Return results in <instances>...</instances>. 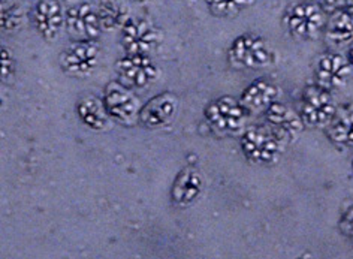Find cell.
Wrapping results in <instances>:
<instances>
[{
    "mask_svg": "<svg viewBox=\"0 0 353 259\" xmlns=\"http://www.w3.org/2000/svg\"><path fill=\"white\" fill-rule=\"evenodd\" d=\"M285 138L271 126H250L243 131L240 148L244 157L256 165H272L283 153Z\"/></svg>",
    "mask_w": 353,
    "mask_h": 259,
    "instance_id": "6da1fadb",
    "label": "cell"
},
{
    "mask_svg": "<svg viewBox=\"0 0 353 259\" xmlns=\"http://www.w3.org/2000/svg\"><path fill=\"white\" fill-rule=\"evenodd\" d=\"M328 17L317 2L301 0L290 5L285 15L283 24L290 37L301 41H314L325 30Z\"/></svg>",
    "mask_w": 353,
    "mask_h": 259,
    "instance_id": "7a4b0ae2",
    "label": "cell"
},
{
    "mask_svg": "<svg viewBox=\"0 0 353 259\" xmlns=\"http://www.w3.org/2000/svg\"><path fill=\"white\" fill-rule=\"evenodd\" d=\"M228 57L236 68L262 69L274 64L276 52L259 35L243 33L231 42Z\"/></svg>",
    "mask_w": 353,
    "mask_h": 259,
    "instance_id": "3957f363",
    "label": "cell"
},
{
    "mask_svg": "<svg viewBox=\"0 0 353 259\" xmlns=\"http://www.w3.org/2000/svg\"><path fill=\"white\" fill-rule=\"evenodd\" d=\"M249 114L240 99L228 95L211 101L204 110L207 123L219 133H235L243 129Z\"/></svg>",
    "mask_w": 353,
    "mask_h": 259,
    "instance_id": "277c9868",
    "label": "cell"
},
{
    "mask_svg": "<svg viewBox=\"0 0 353 259\" xmlns=\"http://www.w3.org/2000/svg\"><path fill=\"white\" fill-rule=\"evenodd\" d=\"M162 41V33L156 26L144 19L130 17L128 23L123 26L120 44L126 55L150 56Z\"/></svg>",
    "mask_w": 353,
    "mask_h": 259,
    "instance_id": "5b68a950",
    "label": "cell"
},
{
    "mask_svg": "<svg viewBox=\"0 0 353 259\" xmlns=\"http://www.w3.org/2000/svg\"><path fill=\"white\" fill-rule=\"evenodd\" d=\"M337 111L331 92L319 86H308L301 97L299 115L308 128H326Z\"/></svg>",
    "mask_w": 353,
    "mask_h": 259,
    "instance_id": "8992f818",
    "label": "cell"
},
{
    "mask_svg": "<svg viewBox=\"0 0 353 259\" xmlns=\"http://www.w3.org/2000/svg\"><path fill=\"white\" fill-rule=\"evenodd\" d=\"M103 105L110 119L119 123H132L139 119L141 105L132 88L120 81H110L103 92Z\"/></svg>",
    "mask_w": 353,
    "mask_h": 259,
    "instance_id": "52a82bcc",
    "label": "cell"
},
{
    "mask_svg": "<svg viewBox=\"0 0 353 259\" xmlns=\"http://www.w3.org/2000/svg\"><path fill=\"white\" fill-rule=\"evenodd\" d=\"M116 69L119 81L132 90L145 88L159 78V68L150 56L126 55L117 61Z\"/></svg>",
    "mask_w": 353,
    "mask_h": 259,
    "instance_id": "ba28073f",
    "label": "cell"
},
{
    "mask_svg": "<svg viewBox=\"0 0 353 259\" xmlns=\"http://www.w3.org/2000/svg\"><path fill=\"white\" fill-rule=\"evenodd\" d=\"M352 74L350 61L340 52H325L316 60L314 84L334 92L346 86Z\"/></svg>",
    "mask_w": 353,
    "mask_h": 259,
    "instance_id": "9c48e42d",
    "label": "cell"
},
{
    "mask_svg": "<svg viewBox=\"0 0 353 259\" xmlns=\"http://www.w3.org/2000/svg\"><path fill=\"white\" fill-rule=\"evenodd\" d=\"M101 51L96 42L75 41L60 55V66L69 75H90L99 64Z\"/></svg>",
    "mask_w": 353,
    "mask_h": 259,
    "instance_id": "30bf717a",
    "label": "cell"
},
{
    "mask_svg": "<svg viewBox=\"0 0 353 259\" xmlns=\"http://www.w3.org/2000/svg\"><path fill=\"white\" fill-rule=\"evenodd\" d=\"M66 28L77 41L96 42L103 32L99 23L98 11L90 3L79 2L65 11Z\"/></svg>",
    "mask_w": 353,
    "mask_h": 259,
    "instance_id": "8fae6325",
    "label": "cell"
},
{
    "mask_svg": "<svg viewBox=\"0 0 353 259\" xmlns=\"http://www.w3.org/2000/svg\"><path fill=\"white\" fill-rule=\"evenodd\" d=\"M33 26L46 41H56L66 26L65 11L59 0H39L32 12Z\"/></svg>",
    "mask_w": 353,
    "mask_h": 259,
    "instance_id": "7c38bea8",
    "label": "cell"
},
{
    "mask_svg": "<svg viewBox=\"0 0 353 259\" xmlns=\"http://www.w3.org/2000/svg\"><path fill=\"white\" fill-rule=\"evenodd\" d=\"M179 110V99L171 92L156 95L144 106H141L139 122L148 129H157L170 123Z\"/></svg>",
    "mask_w": 353,
    "mask_h": 259,
    "instance_id": "4fadbf2b",
    "label": "cell"
},
{
    "mask_svg": "<svg viewBox=\"0 0 353 259\" xmlns=\"http://www.w3.org/2000/svg\"><path fill=\"white\" fill-rule=\"evenodd\" d=\"M204 192V177L195 168H184L171 187V200L179 207L195 204Z\"/></svg>",
    "mask_w": 353,
    "mask_h": 259,
    "instance_id": "5bb4252c",
    "label": "cell"
},
{
    "mask_svg": "<svg viewBox=\"0 0 353 259\" xmlns=\"http://www.w3.org/2000/svg\"><path fill=\"white\" fill-rule=\"evenodd\" d=\"M279 87L265 78H258L247 86L240 101L249 113H265L270 106L279 101Z\"/></svg>",
    "mask_w": 353,
    "mask_h": 259,
    "instance_id": "9a60e30c",
    "label": "cell"
},
{
    "mask_svg": "<svg viewBox=\"0 0 353 259\" xmlns=\"http://www.w3.org/2000/svg\"><path fill=\"white\" fill-rule=\"evenodd\" d=\"M265 117L270 123V126L280 133L285 140L298 137L304 129V122L299 113L294 111L290 106L283 102H274L270 108L265 111Z\"/></svg>",
    "mask_w": 353,
    "mask_h": 259,
    "instance_id": "2e32d148",
    "label": "cell"
},
{
    "mask_svg": "<svg viewBox=\"0 0 353 259\" xmlns=\"http://www.w3.org/2000/svg\"><path fill=\"white\" fill-rule=\"evenodd\" d=\"M326 135L337 146H353V104L337 108L332 120L326 126Z\"/></svg>",
    "mask_w": 353,
    "mask_h": 259,
    "instance_id": "e0dca14e",
    "label": "cell"
},
{
    "mask_svg": "<svg viewBox=\"0 0 353 259\" xmlns=\"http://www.w3.org/2000/svg\"><path fill=\"white\" fill-rule=\"evenodd\" d=\"M77 115L84 126L92 131H103L108 126L110 115L105 110L103 101L96 96H85L77 104Z\"/></svg>",
    "mask_w": 353,
    "mask_h": 259,
    "instance_id": "ac0fdd59",
    "label": "cell"
},
{
    "mask_svg": "<svg viewBox=\"0 0 353 259\" xmlns=\"http://www.w3.org/2000/svg\"><path fill=\"white\" fill-rule=\"evenodd\" d=\"M326 38L335 47H343L353 42V15L346 10H339L330 14L325 26Z\"/></svg>",
    "mask_w": 353,
    "mask_h": 259,
    "instance_id": "d6986e66",
    "label": "cell"
},
{
    "mask_svg": "<svg viewBox=\"0 0 353 259\" xmlns=\"http://www.w3.org/2000/svg\"><path fill=\"white\" fill-rule=\"evenodd\" d=\"M99 17V23L103 32H112L123 29V26L130 19L129 10L120 0H101V3L96 8Z\"/></svg>",
    "mask_w": 353,
    "mask_h": 259,
    "instance_id": "ffe728a7",
    "label": "cell"
},
{
    "mask_svg": "<svg viewBox=\"0 0 353 259\" xmlns=\"http://www.w3.org/2000/svg\"><path fill=\"white\" fill-rule=\"evenodd\" d=\"M208 11L220 19L240 15L247 8H250L253 0H205Z\"/></svg>",
    "mask_w": 353,
    "mask_h": 259,
    "instance_id": "44dd1931",
    "label": "cell"
},
{
    "mask_svg": "<svg viewBox=\"0 0 353 259\" xmlns=\"http://www.w3.org/2000/svg\"><path fill=\"white\" fill-rule=\"evenodd\" d=\"M24 21V11L20 3L3 2L0 10V26L3 32L19 30Z\"/></svg>",
    "mask_w": 353,
    "mask_h": 259,
    "instance_id": "7402d4cb",
    "label": "cell"
},
{
    "mask_svg": "<svg viewBox=\"0 0 353 259\" xmlns=\"http://www.w3.org/2000/svg\"><path fill=\"white\" fill-rule=\"evenodd\" d=\"M17 69V64L12 51L8 47H2V51H0V73H2V81H8L14 74Z\"/></svg>",
    "mask_w": 353,
    "mask_h": 259,
    "instance_id": "603a6c76",
    "label": "cell"
},
{
    "mask_svg": "<svg viewBox=\"0 0 353 259\" xmlns=\"http://www.w3.org/2000/svg\"><path fill=\"white\" fill-rule=\"evenodd\" d=\"M340 229L347 238L353 240V205L343 214V218L340 220Z\"/></svg>",
    "mask_w": 353,
    "mask_h": 259,
    "instance_id": "cb8c5ba5",
    "label": "cell"
},
{
    "mask_svg": "<svg viewBox=\"0 0 353 259\" xmlns=\"http://www.w3.org/2000/svg\"><path fill=\"white\" fill-rule=\"evenodd\" d=\"M317 3L323 8L326 14H332L335 11L343 10L344 5H346V0H317Z\"/></svg>",
    "mask_w": 353,
    "mask_h": 259,
    "instance_id": "d4e9b609",
    "label": "cell"
},
{
    "mask_svg": "<svg viewBox=\"0 0 353 259\" xmlns=\"http://www.w3.org/2000/svg\"><path fill=\"white\" fill-rule=\"evenodd\" d=\"M344 8H346V11L349 14L353 15V0H346V5H344Z\"/></svg>",
    "mask_w": 353,
    "mask_h": 259,
    "instance_id": "484cf974",
    "label": "cell"
},
{
    "mask_svg": "<svg viewBox=\"0 0 353 259\" xmlns=\"http://www.w3.org/2000/svg\"><path fill=\"white\" fill-rule=\"evenodd\" d=\"M347 60L350 61V65H352V68H353V46L350 47V50H349V55H347Z\"/></svg>",
    "mask_w": 353,
    "mask_h": 259,
    "instance_id": "4316f807",
    "label": "cell"
},
{
    "mask_svg": "<svg viewBox=\"0 0 353 259\" xmlns=\"http://www.w3.org/2000/svg\"><path fill=\"white\" fill-rule=\"evenodd\" d=\"M135 2L144 5V3H150V2H152V0H135Z\"/></svg>",
    "mask_w": 353,
    "mask_h": 259,
    "instance_id": "83f0119b",
    "label": "cell"
}]
</instances>
